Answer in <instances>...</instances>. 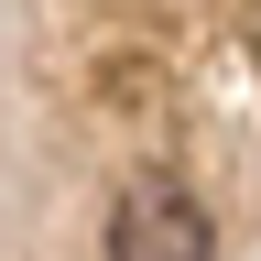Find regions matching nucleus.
<instances>
[{
	"mask_svg": "<svg viewBox=\"0 0 261 261\" xmlns=\"http://www.w3.org/2000/svg\"><path fill=\"white\" fill-rule=\"evenodd\" d=\"M109 261H218V228L185 174H130L109 196Z\"/></svg>",
	"mask_w": 261,
	"mask_h": 261,
	"instance_id": "obj_1",
	"label": "nucleus"
}]
</instances>
